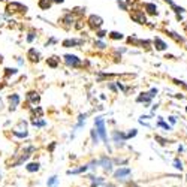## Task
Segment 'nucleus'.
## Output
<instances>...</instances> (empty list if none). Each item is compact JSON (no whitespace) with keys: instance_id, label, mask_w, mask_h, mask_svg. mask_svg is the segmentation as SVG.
<instances>
[{"instance_id":"30","label":"nucleus","mask_w":187,"mask_h":187,"mask_svg":"<svg viewBox=\"0 0 187 187\" xmlns=\"http://www.w3.org/2000/svg\"><path fill=\"white\" fill-rule=\"evenodd\" d=\"M95 45L97 46V48H105V43H103V42H96Z\"/></svg>"},{"instance_id":"21","label":"nucleus","mask_w":187,"mask_h":187,"mask_svg":"<svg viewBox=\"0 0 187 187\" xmlns=\"http://www.w3.org/2000/svg\"><path fill=\"white\" fill-rule=\"evenodd\" d=\"M57 57H51V58H48V64L51 66V67H56L57 66V60H56Z\"/></svg>"},{"instance_id":"13","label":"nucleus","mask_w":187,"mask_h":187,"mask_svg":"<svg viewBox=\"0 0 187 187\" xmlns=\"http://www.w3.org/2000/svg\"><path fill=\"white\" fill-rule=\"evenodd\" d=\"M168 35L172 38V39H175L177 42H184V38L183 36H180L178 33H175V32H168Z\"/></svg>"},{"instance_id":"22","label":"nucleus","mask_w":187,"mask_h":187,"mask_svg":"<svg viewBox=\"0 0 187 187\" xmlns=\"http://www.w3.org/2000/svg\"><path fill=\"white\" fill-rule=\"evenodd\" d=\"M56 183H57V177H51L48 181V187H56Z\"/></svg>"},{"instance_id":"1","label":"nucleus","mask_w":187,"mask_h":187,"mask_svg":"<svg viewBox=\"0 0 187 187\" xmlns=\"http://www.w3.org/2000/svg\"><path fill=\"white\" fill-rule=\"evenodd\" d=\"M95 124H96V130H97V135L103 139V141L106 142L108 141V138H106V130H105V121L102 117H97V118L95 120ZM108 144V142H106Z\"/></svg>"},{"instance_id":"32","label":"nucleus","mask_w":187,"mask_h":187,"mask_svg":"<svg viewBox=\"0 0 187 187\" xmlns=\"http://www.w3.org/2000/svg\"><path fill=\"white\" fill-rule=\"evenodd\" d=\"M33 39H35V35H33V33H29V36H27V40H29V42H32Z\"/></svg>"},{"instance_id":"35","label":"nucleus","mask_w":187,"mask_h":187,"mask_svg":"<svg viewBox=\"0 0 187 187\" xmlns=\"http://www.w3.org/2000/svg\"><path fill=\"white\" fill-rule=\"evenodd\" d=\"M54 2H57V3H63V0H54Z\"/></svg>"},{"instance_id":"11","label":"nucleus","mask_w":187,"mask_h":187,"mask_svg":"<svg viewBox=\"0 0 187 187\" xmlns=\"http://www.w3.org/2000/svg\"><path fill=\"white\" fill-rule=\"evenodd\" d=\"M27 57H29L32 61H39V53H38L35 48L29 50V53H27Z\"/></svg>"},{"instance_id":"26","label":"nucleus","mask_w":187,"mask_h":187,"mask_svg":"<svg viewBox=\"0 0 187 187\" xmlns=\"http://www.w3.org/2000/svg\"><path fill=\"white\" fill-rule=\"evenodd\" d=\"M102 183H103L102 178H99V180H93V184H91V186H93V187H96V186H99V184H102Z\"/></svg>"},{"instance_id":"5","label":"nucleus","mask_w":187,"mask_h":187,"mask_svg":"<svg viewBox=\"0 0 187 187\" xmlns=\"http://www.w3.org/2000/svg\"><path fill=\"white\" fill-rule=\"evenodd\" d=\"M154 48L157 50V51H166L168 50V43L163 40V39H160V38H154Z\"/></svg>"},{"instance_id":"16","label":"nucleus","mask_w":187,"mask_h":187,"mask_svg":"<svg viewBox=\"0 0 187 187\" xmlns=\"http://www.w3.org/2000/svg\"><path fill=\"white\" fill-rule=\"evenodd\" d=\"M100 163H102V165H103V168L106 169V171H109L111 169V162L106 159V157H103L102 160H100Z\"/></svg>"},{"instance_id":"37","label":"nucleus","mask_w":187,"mask_h":187,"mask_svg":"<svg viewBox=\"0 0 187 187\" xmlns=\"http://www.w3.org/2000/svg\"><path fill=\"white\" fill-rule=\"evenodd\" d=\"M186 111H187V108H186Z\"/></svg>"},{"instance_id":"18","label":"nucleus","mask_w":187,"mask_h":187,"mask_svg":"<svg viewBox=\"0 0 187 187\" xmlns=\"http://www.w3.org/2000/svg\"><path fill=\"white\" fill-rule=\"evenodd\" d=\"M172 9H174V12L177 14V17H178V15H181V14L186 11L183 6H177V5H174V6H172Z\"/></svg>"},{"instance_id":"20","label":"nucleus","mask_w":187,"mask_h":187,"mask_svg":"<svg viewBox=\"0 0 187 187\" xmlns=\"http://www.w3.org/2000/svg\"><path fill=\"white\" fill-rule=\"evenodd\" d=\"M87 171V166H82L79 169H74V171H67V174H79V172H85Z\"/></svg>"},{"instance_id":"23","label":"nucleus","mask_w":187,"mask_h":187,"mask_svg":"<svg viewBox=\"0 0 187 187\" xmlns=\"http://www.w3.org/2000/svg\"><path fill=\"white\" fill-rule=\"evenodd\" d=\"M91 138H93V141H95V144H97V132H96V129L91 130Z\"/></svg>"},{"instance_id":"34","label":"nucleus","mask_w":187,"mask_h":187,"mask_svg":"<svg viewBox=\"0 0 187 187\" xmlns=\"http://www.w3.org/2000/svg\"><path fill=\"white\" fill-rule=\"evenodd\" d=\"M169 120H171V123H175V121H177L175 117H169Z\"/></svg>"},{"instance_id":"24","label":"nucleus","mask_w":187,"mask_h":187,"mask_svg":"<svg viewBox=\"0 0 187 187\" xmlns=\"http://www.w3.org/2000/svg\"><path fill=\"white\" fill-rule=\"evenodd\" d=\"M157 124H159V126H160V127H165V129H166V130H171V126H169V124H168V123H165V121H159V123H157Z\"/></svg>"},{"instance_id":"9","label":"nucleus","mask_w":187,"mask_h":187,"mask_svg":"<svg viewBox=\"0 0 187 187\" xmlns=\"http://www.w3.org/2000/svg\"><path fill=\"white\" fill-rule=\"evenodd\" d=\"M81 43H82V40H79V39H66L63 42V46H75V45H81Z\"/></svg>"},{"instance_id":"36","label":"nucleus","mask_w":187,"mask_h":187,"mask_svg":"<svg viewBox=\"0 0 187 187\" xmlns=\"http://www.w3.org/2000/svg\"><path fill=\"white\" fill-rule=\"evenodd\" d=\"M0 61H2V56H0Z\"/></svg>"},{"instance_id":"15","label":"nucleus","mask_w":187,"mask_h":187,"mask_svg":"<svg viewBox=\"0 0 187 187\" xmlns=\"http://www.w3.org/2000/svg\"><path fill=\"white\" fill-rule=\"evenodd\" d=\"M38 169H39V163H29L27 165V171L29 172H35Z\"/></svg>"},{"instance_id":"4","label":"nucleus","mask_w":187,"mask_h":187,"mask_svg":"<svg viewBox=\"0 0 187 187\" xmlns=\"http://www.w3.org/2000/svg\"><path fill=\"white\" fill-rule=\"evenodd\" d=\"M102 22H103V19L100 17H97V15H91L88 18V24H90L91 29H99L102 26Z\"/></svg>"},{"instance_id":"28","label":"nucleus","mask_w":187,"mask_h":187,"mask_svg":"<svg viewBox=\"0 0 187 187\" xmlns=\"http://www.w3.org/2000/svg\"><path fill=\"white\" fill-rule=\"evenodd\" d=\"M14 75V74H17V69H6V75Z\"/></svg>"},{"instance_id":"3","label":"nucleus","mask_w":187,"mask_h":187,"mask_svg":"<svg viewBox=\"0 0 187 187\" xmlns=\"http://www.w3.org/2000/svg\"><path fill=\"white\" fill-rule=\"evenodd\" d=\"M130 18L133 21H136L138 24H147V18H145V15H144L142 11H133L130 14Z\"/></svg>"},{"instance_id":"31","label":"nucleus","mask_w":187,"mask_h":187,"mask_svg":"<svg viewBox=\"0 0 187 187\" xmlns=\"http://www.w3.org/2000/svg\"><path fill=\"white\" fill-rule=\"evenodd\" d=\"M105 35H106V32H103V30L97 32V36H99V38H105Z\"/></svg>"},{"instance_id":"12","label":"nucleus","mask_w":187,"mask_h":187,"mask_svg":"<svg viewBox=\"0 0 187 187\" xmlns=\"http://www.w3.org/2000/svg\"><path fill=\"white\" fill-rule=\"evenodd\" d=\"M9 102H11V109H15L18 106V103H19V96L18 95H12L9 97Z\"/></svg>"},{"instance_id":"33","label":"nucleus","mask_w":187,"mask_h":187,"mask_svg":"<svg viewBox=\"0 0 187 187\" xmlns=\"http://www.w3.org/2000/svg\"><path fill=\"white\" fill-rule=\"evenodd\" d=\"M163 2H166L168 5H171V6H174L175 3H174V0H163Z\"/></svg>"},{"instance_id":"17","label":"nucleus","mask_w":187,"mask_h":187,"mask_svg":"<svg viewBox=\"0 0 187 187\" xmlns=\"http://www.w3.org/2000/svg\"><path fill=\"white\" fill-rule=\"evenodd\" d=\"M109 38H111V39H123V33H118V32H111V33H109Z\"/></svg>"},{"instance_id":"6","label":"nucleus","mask_w":187,"mask_h":187,"mask_svg":"<svg viewBox=\"0 0 187 187\" xmlns=\"http://www.w3.org/2000/svg\"><path fill=\"white\" fill-rule=\"evenodd\" d=\"M64 61H66L67 66H72V67H75V66H78V64L81 63V60H79L77 56H71V54L64 56Z\"/></svg>"},{"instance_id":"2","label":"nucleus","mask_w":187,"mask_h":187,"mask_svg":"<svg viewBox=\"0 0 187 187\" xmlns=\"http://www.w3.org/2000/svg\"><path fill=\"white\" fill-rule=\"evenodd\" d=\"M156 95H157V88H151L148 93H142L141 96H138V99H136V100H138V102L148 103V102H150V100H151L154 96H156Z\"/></svg>"},{"instance_id":"7","label":"nucleus","mask_w":187,"mask_h":187,"mask_svg":"<svg viewBox=\"0 0 187 187\" xmlns=\"http://www.w3.org/2000/svg\"><path fill=\"white\" fill-rule=\"evenodd\" d=\"M144 9L150 14V15H157L159 11H157V6L154 3H144Z\"/></svg>"},{"instance_id":"10","label":"nucleus","mask_w":187,"mask_h":187,"mask_svg":"<svg viewBox=\"0 0 187 187\" xmlns=\"http://www.w3.org/2000/svg\"><path fill=\"white\" fill-rule=\"evenodd\" d=\"M130 174V169H127V168H123V169H118V171H117L114 175H115V178H123V177H127Z\"/></svg>"},{"instance_id":"8","label":"nucleus","mask_w":187,"mask_h":187,"mask_svg":"<svg viewBox=\"0 0 187 187\" xmlns=\"http://www.w3.org/2000/svg\"><path fill=\"white\" fill-rule=\"evenodd\" d=\"M8 9H9V11H11V9H14L15 12H22V11L26 12V11H27V8H26V6H22V5H19V3H12V5H9V6H8Z\"/></svg>"},{"instance_id":"27","label":"nucleus","mask_w":187,"mask_h":187,"mask_svg":"<svg viewBox=\"0 0 187 187\" xmlns=\"http://www.w3.org/2000/svg\"><path fill=\"white\" fill-rule=\"evenodd\" d=\"M117 5H118L121 9H124V11H127V6H126V3H123V2H120V0H118V2H117Z\"/></svg>"},{"instance_id":"25","label":"nucleus","mask_w":187,"mask_h":187,"mask_svg":"<svg viewBox=\"0 0 187 187\" xmlns=\"http://www.w3.org/2000/svg\"><path fill=\"white\" fill-rule=\"evenodd\" d=\"M174 166H175L177 169H181V168H183V165H181V162H180L178 159H175V160H174Z\"/></svg>"},{"instance_id":"29","label":"nucleus","mask_w":187,"mask_h":187,"mask_svg":"<svg viewBox=\"0 0 187 187\" xmlns=\"http://www.w3.org/2000/svg\"><path fill=\"white\" fill-rule=\"evenodd\" d=\"M33 124H35V126H45V121H42V120L36 121V120H35V121H33Z\"/></svg>"},{"instance_id":"19","label":"nucleus","mask_w":187,"mask_h":187,"mask_svg":"<svg viewBox=\"0 0 187 187\" xmlns=\"http://www.w3.org/2000/svg\"><path fill=\"white\" fill-rule=\"evenodd\" d=\"M29 99H30L33 103L39 102V96H38V93H29Z\"/></svg>"},{"instance_id":"14","label":"nucleus","mask_w":187,"mask_h":187,"mask_svg":"<svg viewBox=\"0 0 187 187\" xmlns=\"http://www.w3.org/2000/svg\"><path fill=\"white\" fill-rule=\"evenodd\" d=\"M39 6L42 9H48L51 6V0H39Z\"/></svg>"}]
</instances>
